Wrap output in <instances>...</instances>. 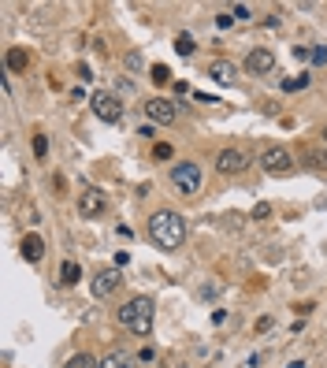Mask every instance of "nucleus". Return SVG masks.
<instances>
[{"label":"nucleus","instance_id":"nucleus-1","mask_svg":"<svg viewBox=\"0 0 327 368\" xmlns=\"http://www.w3.org/2000/svg\"><path fill=\"white\" fill-rule=\"evenodd\" d=\"M149 235H153V242H157L160 250H179V246L186 242L190 227H186V219L179 216V213L160 208V213L149 216Z\"/></svg>","mask_w":327,"mask_h":368},{"label":"nucleus","instance_id":"nucleus-2","mask_svg":"<svg viewBox=\"0 0 327 368\" xmlns=\"http://www.w3.org/2000/svg\"><path fill=\"white\" fill-rule=\"evenodd\" d=\"M120 324L131 327L134 335H149V331H153V301L145 298V294L131 298V301L120 309Z\"/></svg>","mask_w":327,"mask_h":368},{"label":"nucleus","instance_id":"nucleus-3","mask_svg":"<svg viewBox=\"0 0 327 368\" xmlns=\"http://www.w3.org/2000/svg\"><path fill=\"white\" fill-rule=\"evenodd\" d=\"M171 182H175L179 194H197V190H201V182H205L201 164H194V160H179L175 168H171Z\"/></svg>","mask_w":327,"mask_h":368},{"label":"nucleus","instance_id":"nucleus-4","mask_svg":"<svg viewBox=\"0 0 327 368\" xmlns=\"http://www.w3.org/2000/svg\"><path fill=\"white\" fill-rule=\"evenodd\" d=\"M89 108H93V116L101 119V123H120L123 119V105L115 94H108V89H97L93 97H89Z\"/></svg>","mask_w":327,"mask_h":368},{"label":"nucleus","instance_id":"nucleus-5","mask_svg":"<svg viewBox=\"0 0 327 368\" xmlns=\"http://www.w3.org/2000/svg\"><path fill=\"white\" fill-rule=\"evenodd\" d=\"M260 168L268 175H286L294 171V153L286 149V145H264V153H260Z\"/></svg>","mask_w":327,"mask_h":368},{"label":"nucleus","instance_id":"nucleus-6","mask_svg":"<svg viewBox=\"0 0 327 368\" xmlns=\"http://www.w3.org/2000/svg\"><path fill=\"white\" fill-rule=\"evenodd\" d=\"M245 164H249V156H245L242 145H227V149L216 156V168H220V175H242Z\"/></svg>","mask_w":327,"mask_h":368},{"label":"nucleus","instance_id":"nucleus-7","mask_svg":"<svg viewBox=\"0 0 327 368\" xmlns=\"http://www.w3.org/2000/svg\"><path fill=\"white\" fill-rule=\"evenodd\" d=\"M104 208H108V197H104V190H97V186H86V190H82V197H78V213L86 216V219H97V216H104Z\"/></svg>","mask_w":327,"mask_h":368},{"label":"nucleus","instance_id":"nucleus-8","mask_svg":"<svg viewBox=\"0 0 327 368\" xmlns=\"http://www.w3.org/2000/svg\"><path fill=\"white\" fill-rule=\"evenodd\" d=\"M145 116L153 119V123H175L179 119V105L168 97H149L145 100Z\"/></svg>","mask_w":327,"mask_h":368},{"label":"nucleus","instance_id":"nucleus-9","mask_svg":"<svg viewBox=\"0 0 327 368\" xmlns=\"http://www.w3.org/2000/svg\"><path fill=\"white\" fill-rule=\"evenodd\" d=\"M123 287V272L120 268H104L93 275V298H112Z\"/></svg>","mask_w":327,"mask_h":368},{"label":"nucleus","instance_id":"nucleus-10","mask_svg":"<svg viewBox=\"0 0 327 368\" xmlns=\"http://www.w3.org/2000/svg\"><path fill=\"white\" fill-rule=\"evenodd\" d=\"M245 71H249V75H271V71H275V52L253 49L249 56H245Z\"/></svg>","mask_w":327,"mask_h":368},{"label":"nucleus","instance_id":"nucleus-11","mask_svg":"<svg viewBox=\"0 0 327 368\" xmlns=\"http://www.w3.org/2000/svg\"><path fill=\"white\" fill-rule=\"evenodd\" d=\"M208 75H212L220 86H227V82H234V75H238V67H234L231 60H212L208 63Z\"/></svg>","mask_w":327,"mask_h":368},{"label":"nucleus","instance_id":"nucleus-12","mask_svg":"<svg viewBox=\"0 0 327 368\" xmlns=\"http://www.w3.org/2000/svg\"><path fill=\"white\" fill-rule=\"evenodd\" d=\"M23 261H30V264H38L41 257H45V242H41V235H26L23 238Z\"/></svg>","mask_w":327,"mask_h":368},{"label":"nucleus","instance_id":"nucleus-13","mask_svg":"<svg viewBox=\"0 0 327 368\" xmlns=\"http://www.w3.org/2000/svg\"><path fill=\"white\" fill-rule=\"evenodd\" d=\"M26 63H30V56H26V49H8V52H4V67L12 71V75H19V71H26Z\"/></svg>","mask_w":327,"mask_h":368},{"label":"nucleus","instance_id":"nucleus-14","mask_svg":"<svg viewBox=\"0 0 327 368\" xmlns=\"http://www.w3.org/2000/svg\"><path fill=\"white\" fill-rule=\"evenodd\" d=\"M101 368H134L131 354H123V349H112V354L101 357Z\"/></svg>","mask_w":327,"mask_h":368},{"label":"nucleus","instance_id":"nucleus-15","mask_svg":"<svg viewBox=\"0 0 327 368\" xmlns=\"http://www.w3.org/2000/svg\"><path fill=\"white\" fill-rule=\"evenodd\" d=\"M78 279H82V268H78L75 261H63V268H60V283H63V287H75Z\"/></svg>","mask_w":327,"mask_h":368},{"label":"nucleus","instance_id":"nucleus-16","mask_svg":"<svg viewBox=\"0 0 327 368\" xmlns=\"http://www.w3.org/2000/svg\"><path fill=\"white\" fill-rule=\"evenodd\" d=\"M63 368H101V361H97L93 354H75V357H71V361L63 365Z\"/></svg>","mask_w":327,"mask_h":368},{"label":"nucleus","instance_id":"nucleus-17","mask_svg":"<svg viewBox=\"0 0 327 368\" xmlns=\"http://www.w3.org/2000/svg\"><path fill=\"white\" fill-rule=\"evenodd\" d=\"M175 52H179V56H190V52H194V38H190V34H179V38H175Z\"/></svg>","mask_w":327,"mask_h":368},{"label":"nucleus","instance_id":"nucleus-18","mask_svg":"<svg viewBox=\"0 0 327 368\" xmlns=\"http://www.w3.org/2000/svg\"><path fill=\"white\" fill-rule=\"evenodd\" d=\"M149 78H153V82H157V86H164V82H171V71H168V67H164V63H157V67H153V71H149Z\"/></svg>","mask_w":327,"mask_h":368},{"label":"nucleus","instance_id":"nucleus-19","mask_svg":"<svg viewBox=\"0 0 327 368\" xmlns=\"http://www.w3.org/2000/svg\"><path fill=\"white\" fill-rule=\"evenodd\" d=\"M153 156H157V160H171V156H175V149H171L168 142H157V145H153Z\"/></svg>","mask_w":327,"mask_h":368},{"label":"nucleus","instance_id":"nucleus-20","mask_svg":"<svg viewBox=\"0 0 327 368\" xmlns=\"http://www.w3.org/2000/svg\"><path fill=\"white\" fill-rule=\"evenodd\" d=\"M305 86H308V75H297V78H286V82H283L286 94H294V89H305Z\"/></svg>","mask_w":327,"mask_h":368},{"label":"nucleus","instance_id":"nucleus-21","mask_svg":"<svg viewBox=\"0 0 327 368\" xmlns=\"http://www.w3.org/2000/svg\"><path fill=\"white\" fill-rule=\"evenodd\" d=\"M308 60H313L316 67H324V63H327V45H316V49H313V56H308Z\"/></svg>","mask_w":327,"mask_h":368},{"label":"nucleus","instance_id":"nucleus-22","mask_svg":"<svg viewBox=\"0 0 327 368\" xmlns=\"http://www.w3.org/2000/svg\"><path fill=\"white\" fill-rule=\"evenodd\" d=\"M271 216V205L268 201H260V205H253V219H268Z\"/></svg>","mask_w":327,"mask_h":368},{"label":"nucleus","instance_id":"nucleus-23","mask_svg":"<svg viewBox=\"0 0 327 368\" xmlns=\"http://www.w3.org/2000/svg\"><path fill=\"white\" fill-rule=\"evenodd\" d=\"M308 160H313V168H327V149H324V153L313 149V153H308Z\"/></svg>","mask_w":327,"mask_h":368},{"label":"nucleus","instance_id":"nucleus-24","mask_svg":"<svg viewBox=\"0 0 327 368\" xmlns=\"http://www.w3.org/2000/svg\"><path fill=\"white\" fill-rule=\"evenodd\" d=\"M34 153H38V156H45V153H49V138H45V134H38V138H34Z\"/></svg>","mask_w":327,"mask_h":368},{"label":"nucleus","instance_id":"nucleus-25","mask_svg":"<svg viewBox=\"0 0 327 368\" xmlns=\"http://www.w3.org/2000/svg\"><path fill=\"white\" fill-rule=\"evenodd\" d=\"M126 67H131V71H142V56H138V52H131V56H126Z\"/></svg>","mask_w":327,"mask_h":368},{"label":"nucleus","instance_id":"nucleus-26","mask_svg":"<svg viewBox=\"0 0 327 368\" xmlns=\"http://www.w3.org/2000/svg\"><path fill=\"white\" fill-rule=\"evenodd\" d=\"M231 23H234V15H220V19H216V26H220V30H227Z\"/></svg>","mask_w":327,"mask_h":368},{"label":"nucleus","instance_id":"nucleus-27","mask_svg":"<svg viewBox=\"0 0 327 368\" xmlns=\"http://www.w3.org/2000/svg\"><path fill=\"white\" fill-rule=\"evenodd\" d=\"M324 145H327V123H324Z\"/></svg>","mask_w":327,"mask_h":368}]
</instances>
